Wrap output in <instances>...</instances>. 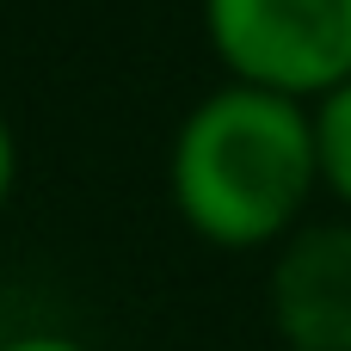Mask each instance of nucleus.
Here are the masks:
<instances>
[{
    "label": "nucleus",
    "mask_w": 351,
    "mask_h": 351,
    "mask_svg": "<svg viewBox=\"0 0 351 351\" xmlns=\"http://www.w3.org/2000/svg\"><path fill=\"white\" fill-rule=\"evenodd\" d=\"M167 197L204 247L271 253L321 197L308 99L222 74L173 130Z\"/></svg>",
    "instance_id": "obj_1"
},
{
    "label": "nucleus",
    "mask_w": 351,
    "mask_h": 351,
    "mask_svg": "<svg viewBox=\"0 0 351 351\" xmlns=\"http://www.w3.org/2000/svg\"><path fill=\"white\" fill-rule=\"evenodd\" d=\"M204 43L228 80L315 99L351 80V0H204Z\"/></svg>",
    "instance_id": "obj_2"
},
{
    "label": "nucleus",
    "mask_w": 351,
    "mask_h": 351,
    "mask_svg": "<svg viewBox=\"0 0 351 351\" xmlns=\"http://www.w3.org/2000/svg\"><path fill=\"white\" fill-rule=\"evenodd\" d=\"M265 315L284 351H351V216H308L271 247Z\"/></svg>",
    "instance_id": "obj_3"
},
{
    "label": "nucleus",
    "mask_w": 351,
    "mask_h": 351,
    "mask_svg": "<svg viewBox=\"0 0 351 351\" xmlns=\"http://www.w3.org/2000/svg\"><path fill=\"white\" fill-rule=\"evenodd\" d=\"M308 130H315V173L321 197L351 216V80L308 99Z\"/></svg>",
    "instance_id": "obj_4"
},
{
    "label": "nucleus",
    "mask_w": 351,
    "mask_h": 351,
    "mask_svg": "<svg viewBox=\"0 0 351 351\" xmlns=\"http://www.w3.org/2000/svg\"><path fill=\"white\" fill-rule=\"evenodd\" d=\"M0 351H93V346L74 339V333H6Z\"/></svg>",
    "instance_id": "obj_5"
},
{
    "label": "nucleus",
    "mask_w": 351,
    "mask_h": 351,
    "mask_svg": "<svg viewBox=\"0 0 351 351\" xmlns=\"http://www.w3.org/2000/svg\"><path fill=\"white\" fill-rule=\"evenodd\" d=\"M12 185H19V136H12V117L0 111V210L12 204Z\"/></svg>",
    "instance_id": "obj_6"
},
{
    "label": "nucleus",
    "mask_w": 351,
    "mask_h": 351,
    "mask_svg": "<svg viewBox=\"0 0 351 351\" xmlns=\"http://www.w3.org/2000/svg\"><path fill=\"white\" fill-rule=\"evenodd\" d=\"M6 333H12V327H6V302H0V339H6Z\"/></svg>",
    "instance_id": "obj_7"
},
{
    "label": "nucleus",
    "mask_w": 351,
    "mask_h": 351,
    "mask_svg": "<svg viewBox=\"0 0 351 351\" xmlns=\"http://www.w3.org/2000/svg\"><path fill=\"white\" fill-rule=\"evenodd\" d=\"M278 351H284V346H278Z\"/></svg>",
    "instance_id": "obj_8"
}]
</instances>
